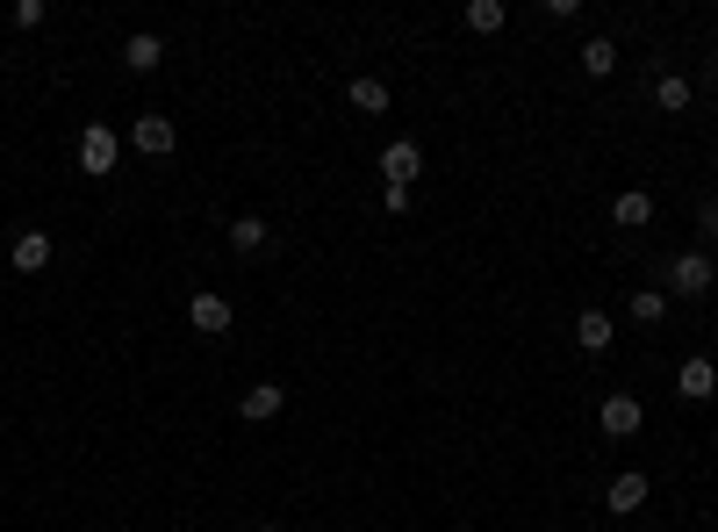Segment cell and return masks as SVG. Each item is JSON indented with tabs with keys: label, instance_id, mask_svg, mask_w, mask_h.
Segmentation results:
<instances>
[{
	"label": "cell",
	"instance_id": "52a82bcc",
	"mask_svg": "<svg viewBox=\"0 0 718 532\" xmlns=\"http://www.w3.org/2000/svg\"><path fill=\"white\" fill-rule=\"evenodd\" d=\"M676 389H682V397H690V403H711V389H718V368H711L705 353H697V360H682Z\"/></svg>",
	"mask_w": 718,
	"mask_h": 532
},
{
	"label": "cell",
	"instance_id": "7c38bea8",
	"mask_svg": "<svg viewBox=\"0 0 718 532\" xmlns=\"http://www.w3.org/2000/svg\"><path fill=\"white\" fill-rule=\"evenodd\" d=\"M639 504H647V475H633V468H625V475L610 482V511L625 519V511H639Z\"/></svg>",
	"mask_w": 718,
	"mask_h": 532
},
{
	"label": "cell",
	"instance_id": "9c48e42d",
	"mask_svg": "<svg viewBox=\"0 0 718 532\" xmlns=\"http://www.w3.org/2000/svg\"><path fill=\"white\" fill-rule=\"evenodd\" d=\"M51 267V238L43 231H14V273H43Z\"/></svg>",
	"mask_w": 718,
	"mask_h": 532
},
{
	"label": "cell",
	"instance_id": "3957f363",
	"mask_svg": "<svg viewBox=\"0 0 718 532\" xmlns=\"http://www.w3.org/2000/svg\"><path fill=\"white\" fill-rule=\"evenodd\" d=\"M668 288H676V295H705V288H718V273H711L705 252H676V260H668Z\"/></svg>",
	"mask_w": 718,
	"mask_h": 532
},
{
	"label": "cell",
	"instance_id": "4fadbf2b",
	"mask_svg": "<svg viewBox=\"0 0 718 532\" xmlns=\"http://www.w3.org/2000/svg\"><path fill=\"white\" fill-rule=\"evenodd\" d=\"M122 58H130V72H151V66H159V58H165V43L151 37V29H136V37L122 43Z\"/></svg>",
	"mask_w": 718,
	"mask_h": 532
},
{
	"label": "cell",
	"instance_id": "ba28073f",
	"mask_svg": "<svg viewBox=\"0 0 718 532\" xmlns=\"http://www.w3.org/2000/svg\"><path fill=\"white\" fill-rule=\"evenodd\" d=\"M575 345H583L589 360H604L610 353V317L604 310H583V317H575Z\"/></svg>",
	"mask_w": 718,
	"mask_h": 532
},
{
	"label": "cell",
	"instance_id": "5b68a950",
	"mask_svg": "<svg viewBox=\"0 0 718 532\" xmlns=\"http://www.w3.org/2000/svg\"><path fill=\"white\" fill-rule=\"evenodd\" d=\"M597 418H604V432H610V439H633L639 424H647V403H639V397H604Z\"/></svg>",
	"mask_w": 718,
	"mask_h": 532
},
{
	"label": "cell",
	"instance_id": "44dd1931",
	"mask_svg": "<svg viewBox=\"0 0 718 532\" xmlns=\"http://www.w3.org/2000/svg\"><path fill=\"white\" fill-rule=\"evenodd\" d=\"M43 22V0H14V29H37Z\"/></svg>",
	"mask_w": 718,
	"mask_h": 532
},
{
	"label": "cell",
	"instance_id": "8fae6325",
	"mask_svg": "<svg viewBox=\"0 0 718 532\" xmlns=\"http://www.w3.org/2000/svg\"><path fill=\"white\" fill-rule=\"evenodd\" d=\"M583 72H589V80H610V72H618V43H610V37H589L583 43Z\"/></svg>",
	"mask_w": 718,
	"mask_h": 532
},
{
	"label": "cell",
	"instance_id": "8992f818",
	"mask_svg": "<svg viewBox=\"0 0 718 532\" xmlns=\"http://www.w3.org/2000/svg\"><path fill=\"white\" fill-rule=\"evenodd\" d=\"M381 173H388V188H409V180L424 173V151L409 144V137H395V144L381 151Z\"/></svg>",
	"mask_w": 718,
	"mask_h": 532
},
{
	"label": "cell",
	"instance_id": "30bf717a",
	"mask_svg": "<svg viewBox=\"0 0 718 532\" xmlns=\"http://www.w3.org/2000/svg\"><path fill=\"white\" fill-rule=\"evenodd\" d=\"M244 418H252V424H266V418H281V410H287V397H281V382H259V389H244Z\"/></svg>",
	"mask_w": 718,
	"mask_h": 532
},
{
	"label": "cell",
	"instance_id": "7a4b0ae2",
	"mask_svg": "<svg viewBox=\"0 0 718 532\" xmlns=\"http://www.w3.org/2000/svg\"><path fill=\"white\" fill-rule=\"evenodd\" d=\"M231 317H237V310H231V302L216 295V288H202V295H188V324L202 331V339H223V331H231Z\"/></svg>",
	"mask_w": 718,
	"mask_h": 532
},
{
	"label": "cell",
	"instance_id": "7402d4cb",
	"mask_svg": "<svg viewBox=\"0 0 718 532\" xmlns=\"http://www.w3.org/2000/svg\"><path fill=\"white\" fill-rule=\"evenodd\" d=\"M259 532H287V525H259Z\"/></svg>",
	"mask_w": 718,
	"mask_h": 532
},
{
	"label": "cell",
	"instance_id": "9a60e30c",
	"mask_svg": "<svg viewBox=\"0 0 718 532\" xmlns=\"http://www.w3.org/2000/svg\"><path fill=\"white\" fill-rule=\"evenodd\" d=\"M654 109H661V116H682V109H690V80H682V72H668V80L654 87Z\"/></svg>",
	"mask_w": 718,
	"mask_h": 532
},
{
	"label": "cell",
	"instance_id": "ac0fdd59",
	"mask_svg": "<svg viewBox=\"0 0 718 532\" xmlns=\"http://www.w3.org/2000/svg\"><path fill=\"white\" fill-rule=\"evenodd\" d=\"M353 109L360 116H381V109H388V87H381V80H353Z\"/></svg>",
	"mask_w": 718,
	"mask_h": 532
},
{
	"label": "cell",
	"instance_id": "ffe728a7",
	"mask_svg": "<svg viewBox=\"0 0 718 532\" xmlns=\"http://www.w3.org/2000/svg\"><path fill=\"white\" fill-rule=\"evenodd\" d=\"M697 231L718 238V194H705V202H697Z\"/></svg>",
	"mask_w": 718,
	"mask_h": 532
},
{
	"label": "cell",
	"instance_id": "277c9868",
	"mask_svg": "<svg viewBox=\"0 0 718 532\" xmlns=\"http://www.w3.org/2000/svg\"><path fill=\"white\" fill-rule=\"evenodd\" d=\"M130 144L144 151V159H165V151L180 144V130L165 123V116H136V123H130Z\"/></svg>",
	"mask_w": 718,
	"mask_h": 532
},
{
	"label": "cell",
	"instance_id": "5bb4252c",
	"mask_svg": "<svg viewBox=\"0 0 718 532\" xmlns=\"http://www.w3.org/2000/svg\"><path fill=\"white\" fill-rule=\"evenodd\" d=\"M610 217H618V231H639V223H654V194H618V209H610Z\"/></svg>",
	"mask_w": 718,
	"mask_h": 532
},
{
	"label": "cell",
	"instance_id": "2e32d148",
	"mask_svg": "<svg viewBox=\"0 0 718 532\" xmlns=\"http://www.w3.org/2000/svg\"><path fill=\"white\" fill-rule=\"evenodd\" d=\"M625 310H633L639 324L654 331V324H661V317H668V295H661V288H633V302H625Z\"/></svg>",
	"mask_w": 718,
	"mask_h": 532
},
{
	"label": "cell",
	"instance_id": "e0dca14e",
	"mask_svg": "<svg viewBox=\"0 0 718 532\" xmlns=\"http://www.w3.org/2000/svg\"><path fill=\"white\" fill-rule=\"evenodd\" d=\"M503 14H510L503 0H467V29H475V37H496V29H503Z\"/></svg>",
	"mask_w": 718,
	"mask_h": 532
},
{
	"label": "cell",
	"instance_id": "6da1fadb",
	"mask_svg": "<svg viewBox=\"0 0 718 532\" xmlns=\"http://www.w3.org/2000/svg\"><path fill=\"white\" fill-rule=\"evenodd\" d=\"M115 159H122V137L109 123H87L80 130V173H115Z\"/></svg>",
	"mask_w": 718,
	"mask_h": 532
},
{
	"label": "cell",
	"instance_id": "d6986e66",
	"mask_svg": "<svg viewBox=\"0 0 718 532\" xmlns=\"http://www.w3.org/2000/svg\"><path fill=\"white\" fill-rule=\"evenodd\" d=\"M231 245L237 252H259V245H266V223H259V217H237L231 223Z\"/></svg>",
	"mask_w": 718,
	"mask_h": 532
}]
</instances>
